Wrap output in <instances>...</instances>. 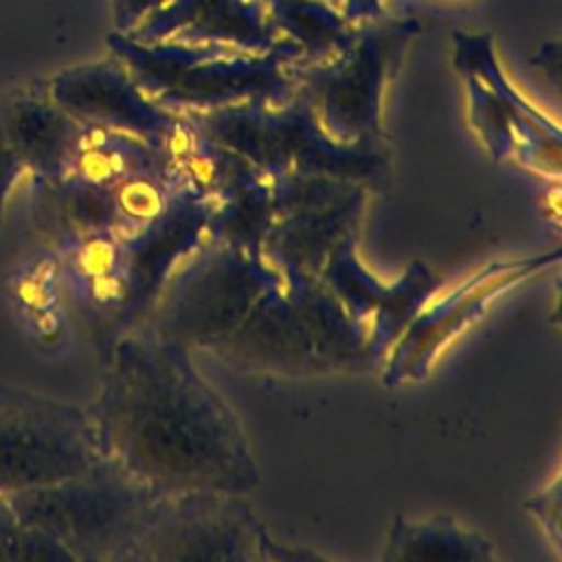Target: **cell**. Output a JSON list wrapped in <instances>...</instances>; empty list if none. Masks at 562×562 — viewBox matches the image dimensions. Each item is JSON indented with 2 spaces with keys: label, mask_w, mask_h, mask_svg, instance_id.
<instances>
[{
  "label": "cell",
  "mask_w": 562,
  "mask_h": 562,
  "mask_svg": "<svg viewBox=\"0 0 562 562\" xmlns=\"http://www.w3.org/2000/svg\"><path fill=\"white\" fill-rule=\"evenodd\" d=\"M235 364L277 375H327L375 367L367 327L318 277H279L215 349Z\"/></svg>",
  "instance_id": "obj_2"
},
{
  "label": "cell",
  "mask_w": 562,
  "mask_h": 562,
  "mask_svg": "<svg viewBox=\"0 0 562 562\" xmlns=\"http://www.w3.org/2000/svg\"><path fill=\"white\" fill-rule=\"evenodd\" d=\"M422 31L417 18L358 22L351 42L318 64H294L296 90L307 97L323 130L345 143L384 138L382 97L404 50Z\"/></svg>",
  "instance_id": "obj_7"
},
{
  "label": "cell",
  "mask_w": 562,
  "mask_h": 562,
  "mask_svg": "<svg viewBox=\"0 0 562 562\" xmlns=\"http://www.w3.org/2000/svg\"><path fill=\"white\" fill-rule=\"evenodd\" d=\"M454 68L465 81L468 119L494 160H514L540 178H560V125L505 77L490 33H452Z\"/></svg>",
  "instance_id": "obj_8"
},
{
  "label": "cell",
  "mask_w": 562,
  "mask_h": 562,
  "mask_svg": "<svg viewBox=\"0 0 562 562\" xmlns=\"http://www.w3.org/2000/svg\"><path fill=\"white\" fill-rule=\"evenodd\" d=\"M24 167L20 162V158L13 154L11 145L7 143L2 130H0V226L4 222V204L7 198L11 193V189L15 187V182L24 176Z\"/></svg>",
  "instance_id": "obj_27"
},
{
  "label": "cell",
  "mask_w": 562,
  "mask_h": 562,
  "mask_svg": "<svg viewBox=\"0 0 562 562\" xmlns=\"http://www.w3.org/2000/svg\"><path fill=\"white\" fill-rule=\"evenodd\" d=\"M0 130L33 182H55L68 171L81 123L46 88H33L0 101Z\"/></svg>",
  "instance_id": "obj_18"
},
{
  "label": "cell",
  "mask_w": 562,
  "mask_h": 562,
  "mask_svg": "<svg viewBox=\"0 0 562 562\" xmlns=\"http://www.w3.org/2000/svg\"><path fill=\"white\" fill-rule=\"evenodd\" d=\"M494 558V542L452 514L397 516L382 551V560L391 562H492Z\"/></svg>",
  "instance_id": "obj_20"
},
{
  "label": "cell",
  "mask_w": 562,
  "mask_h": 562,
  "mask_svg": "<svg viewBox=\"0 0 562 562\" xmlns=\"http://www.w3.org/2000/svg\"><path fill=\"white\" fill-rule=\"evenodd\" d=\"M268 529L244 494L193 490L156 498L132 562H261Z\"/></svg>",
  "instance_id": "obj_12"
},
{
  "label": "cell",
  "mask_w": 562,
  "mask_h": 562,
  "mask_svg": "<svg viewBox=\"0 0 562 562\" xmlns=\"http://www.w3.org/2000/svg\"><path fill=\"white\" fill-rule=\"evenodd\" d=\"M156 151L169 193L176 200L195 202L206 209L259 173L187 114L178 116L169 134L156 145Z\"/></svg>",
  "instance_id": "obj_17"
},
{
  "label": "cell",
  "mask_w": 562,
  "mask_h": 562,
  "mask_svg": "<svg viewBox=\"0 0 562 562\" xmlns=\"http://www.w3.org/2000/svg\"><path fill=\"white\" fill-rule=\"evenodd\" d=\"M72 562L70 553L44 531L26 525L7 494H0V562Z\"/></svg>",
  "instance_id": "obj_24"
},
{
  "label": "cell",
  "mask_w": 562,
  "mask_h": 562,
  "mask_svg": "<svg viewBox=\"0 0 562 562\" xmlns=\"http://www.w3.org/2000/svg\"><path fill=\"white\" fill-rule=\"evenodd\" d=\"M86 411L101 457L158 496L248 494L261 481L239 417L178 342L143 329L119 336L103 351L101 389Z\"/></svg>",
  "instance_id": "obj_1"
},
{
  "label": "cell",
  "mask_w": 562,
  "mask_h": 562,
  "mask_svg": "<svg viewBox=\"0 0 562 562\" xmlns=\"http://www.w3.org/2000/svg\"><path fill=\"white\" fill-rule=\"evenodd\" d=\"M156 498L108 457L75 476L9 494L20 518L61 544L72 562H132Z\"/></svg>",
  "instance_id": "obj_5"
},
{
  "label": "cell",
  "mask_w": 562,
  "mask_h": 562,
  "mask_svg": "<svg viewBox=\"0 0 562 562\" xmlns=\"http://www.w3.org/2000/svg\"><path fill=\"white\" fill-rule=\"evenodd\" d=\"M187 116L268 178L329 176L360 182L371 193L391 182L386 136L351 143L329 136L299 90L279 105L248 101Z\"/></svg>",
  "instance_id": "obj_4"
},
{
  "label": "cell",
  "mask_w": 562,
  "mask_h": 562,
  "mask_svg": "<svg viewBox=\"0 0 562 562\" xmlns=\"http://www.w3.org/2000/svg\"><path fill=\"white\" fill-rule=\"evenodd\" d=\"M206 206L173 198L156 220L123 235L127 292L121 336L145 323L165 281L206 237Z\"/></svg>",
  "instance_id": "obj_15"
},
{
  "label": "cell",
  "mask_w": 562,
  "mask_h": 562,
  "mask_svg": "<svg viewBox=\"0 0 562 562\" xmlns=\"http://www.w3.org/2000/svg\"><path fill=\"white\" fill-rule=\"evenodd\" d=\"M44 88L75 121L125 132L154 147L169 134L180 116L151 101L114 55L110 59L64 68L53 75Z\"/></svg>",
  "instance_id": "obj_14"
},
{
  "label": "cell",
  "mask_w": 562,
  "mask_h": 562,
  "mask_svg": "<svg viewBox=\"0 0 562 562\" xmlns=\"http://www.w3.org/2000/svg\"><path fill=\"white\" fill-rule=\"evenodd\" d=\"M272 224V182L259 171L209 209L206 237L261 257Z\"/></svg>",
  "instance_id": "obj_22"
},
{
  "label": "cell",
  "mask_w": 562,
  "mask_h": 562,
  "mask_svg": "<svg viewBox=\"0 0 562 562\" xmlns=\"http://www.w3.org/2000/svg\"><path fill=\"white\" fill-rule=\"evenodd\" d=\"M105 42L138 88L176 114L248 101L279 105L296 90L292 61L301 57V48L283 35L266 53H246L220 42L143 44L119 31L108 33Z\"/></svg>",
  "instance_id": "obj_3"
},
{
  "label": "cell",
  "mask_w": 562,
  "mask_h": 562,
  "mask_svg": "<svg viewBox=\"0 0 562 562\" xmlns=\"http://www.w3.org/2000/svg\"><path fill=\"white\" fill-rule=\"evenodd\" d=\"M140 173H160V160L154 145L125 132L81 123L64 178L114 187Z\"/></svg>",
  "instance_id": "obj_21"
},
{
  "label": "cell",
  "mask_w": 562,
  "mask_h": 562,
  "mask_svg": "<svg viewBox=\"0 0 562 562\" xmlns=\"http://www.w3.org/2000/svg\"><path fill=\"white\" fill-rule=\"evenodd\" d=\"M277 279L263 257L204 237L165 281L138 329L191 351H213Z\"/></svg>",
  "instance_id": "obj_6"
},
{
  "label": "cell",
  "mask_w": 562,
  "mask_h": 562,
  "mask_svg": "<svg viewBox=\"0 0 562 562\" xmlns=\"http://www.w3.org/2000/svg\"><path fill=\"white\" fill-rule=\"evenodd\" d=\"M527 514L540 525L547 542L562 555V476L553 474L547 485L525 501Z\"/></svg>",
  "instance_id": "obj_25"
},
{
  "label": "cell",
  "mask_w": 562,
  "mask_h": 562,
  "mask_svg": "<svg viewBox=\"0 0 562 562\" xmlns=\"http://www.w3.org/2000/svg\"><path fill=\"white\" fill-rule=\"evenodd\" d=\"M266 9L279 35L301 48L294 64H318L334 57L356 31V24H349L323 0H266Z\"/></svg>",
  "instance_id": "obj_23"
},
{
  "label": "cell",
  "mask_w": 562,
  "mask_h": 562,
  "mask_svg": "<svg viewBox=\"0 0 562 562\" xmlns=\"http://www.w3.org/2000/svg\"><path fill=\"white\" fill-rule=\"evenodd\" d=\"M342 18L349 24L382 18V0H345Z\"/></svg>",
  "instance_id": "obj_28"
},
{
  "label": "cell",
  "mask_w": 562,
  "mask_h": 562,
  "mask_svg": "<svg viewBox=\"0 0 562 562\" xmlns=\"http://www.w3.org/2000/svg\"><path fill=\"white\" fill-rule=\"evenodd\" d=\"M274 224L261 257L279 277H318L331 248L356 233L369 189L329 176L270 178Z\"/></svg>",
  "instance_id": "obj_11"
},
{
  "label": "cell",
  "mask_w": 562,
  "mask_h": 562,
  "mask_svg": "<svg viewBox=\"0 0 562 562\" xmlns=\"http://www.w3.org/2000/svg\"><path fill=\"white\" fill-rule=\"evenodd\" d=\"M560 255V248H553L531 257L487 261L441 299H430L382 358V384L386 389H402L424 382L439 353L459 334L472 327L496 296L527 279L558 268Z\"/></svg>",
  "instance_id": "obj_10"
},
{
  "label": "cell",
  "mask_w": 562,
  "mask_h": 562,
  "mask_svg": "<svg viewBox=\"0 0 562 562\" xmlns=\"http://www.w3.org/2000/svg\"><path fill=\"white\" fill-rule=\"evenodd\" d=\"M101 459L86 408L0 384V494L75 476Z\"/></svg>",
  "instance_id": "obj_9"
},
{
  "label": "cell",
  "mask_w": 562,
  "mask_h": 562,
  "mask_svg": "<svg viewBox=\"0 0 562 562\" xmlns=\"http://www.w3.org/2000/svg\"><path fill=\"white\" fill-rule=\"evenodd\" d=\"M167 2L169 0H112L114 31L127 35L140 20Z\"/></svg>",
  "instance_id": "obj_26"
},
{
  "label": "cell",
  "mask_w": 562,
  "mask_h": 562,
  "mask_svg": "<svg viewBox=\"0 0 562 562\" xmlns=\"http://www.w3.org/2000/svg\"><path fill=\"white\" fill-rule=\"evenodd\" d=\"M127 37L143 44L220 42L246 53H266L281 35L266 0H169L140 20Z\"/></svg>",
  "instance_id": "obj_16"
},
{
  "label": "cell",
  "mask_w": 562,
  "mask_h": 562,
  "mask_svg": "<svg viewBox=\"0 0 562 562\" xmlns=\"http://www.w3.org/2000/svg\"><path fill=\"white\" fill-rule=\"evenodd\" d=\"M33 187L35 220L57 248L88 235H121V215L112 187L70 178L33 182Z\"/></svg>",
  "instance_id": "obj_19"
},
{
  "label": "cell",
  "mask_w": 562,
  "mask_h": 562,
  "mask_svg": "<svg viewBox=\"0 0 562 562\" xmlns=\"http://www.w3.org/2000/svg\"><path fill=\"white\" fill-rule=\"evenodd\" d=\"M318 279L345 312L367 327L384 358L413 316L441 290L443 279L426 261H413L395 281L378 279L358 255V231L347 233L327 255Z\"/></svg>",
  "instance_id": "obj_13"
}]
</instances>
